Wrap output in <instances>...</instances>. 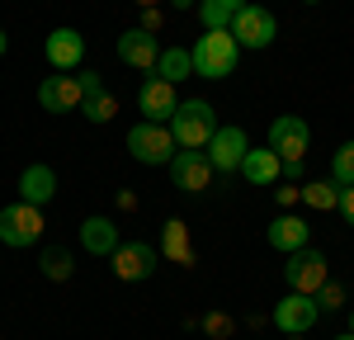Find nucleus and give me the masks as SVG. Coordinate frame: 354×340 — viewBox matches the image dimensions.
<instances>
[{"label": "nucleus", "mask_w": 354, "mask_h": 340, "mask_svg": "<svg viewBox=\"0 0 354 340\" xmlns=\"http://www.w3.org/2000/svg\"><path fill=\"white\" fill-rule=\"evenodd\" d=\"M326 279H330V265L317 246H302V251H293L283 260V283H293V293H312L317 298V288Z\"/></svg>", "instance_id": "nucleus-7"}, {"label": "nucleus", "mask_w": 354, "mask_h": 340, "mask_svg": "<svg viewBox=\"0 0 354 340\" xmlns=\"http://www.w3.org/2000/svg\"><path fill=\"white\" fill-rule=\"evenodd\" d=\"M38 265H43V274H48V279H57V283L76 274V260H71V251H62V246H43Z\"/></svg>", "instance_id": "nucleus-24"}, {"label": "nucleus", "mask_w": 354, "mask_h": 340, "mask_svg": "<svg viewBox=\"0 0 354 340\" xmlns=\"http://www.w3.org/2000/svg\"><path fill=\"white\" fill-rule=\"evenodd\" d=\"M265 236H270L274 251H283V255L312 246V227H307V218H298V213H279V218L265 227Z\"/></svg>", "instance_id": "nucleus-16"}, {"label": "nucleus", "mask_w": 354, "mask_h": 340, "mask_svg": "<svg viewBox=\"0 0 354 340\" xmlns=\"http://www.w3.org/2000/svg\"><path fill=\"white\" fill-rule=\"evenodd\" d=\"M161 246H165V255H170L175 265H189V260H194V251H189V227L180 223V218H165Z\"/></svg>", "instance_id": "nucleus-21"}, {"label": "nucleus", "mask_w": 354, "mask_h": 340, "mask_svg": "<svg viewBox=\"0 0 354 340\" xmlns=\"http://www.w3.org/2000/svg\"><path fill=\"white\" fill-rule=\"evenodd\" d=\"M307 5H317V0H307Z\"/></svg>", "instance_id": "nucleus-37"}, {"label": "nucleus", "mask_w": 354, "mask_h": 340, "mask_svg": "<svg viewBox=\"0 0 354 340\" xmlns=\"http://www.w3.org/2000/svg\"><path fill=\"white\" fill-rule=\"evenodd\" d=\"M317 321H322V308H317L312 293H288V298H279V308H274V326H279L283 336H302V331H312Z\"/></svg>", "instance_id": "nucleus-9"}, {"label": "nucleus", "mask_w": 354, "mask_h": 340, "mask_svg": "<svg viewBox=\"0 0 354 340\" xmlns=\"http://www.w3.org/2000/svg\"><path fill=\"white\" fill-rule=\"evenodd\" d=\"M350 336H354V312H350Z\"/></svg>", "instance_id": "nucleus-36"}, {"label": "nucleus", "mask_w": 354, "mask_h": 340, "mask_svg": "<svg viewBox=\"0 0 354 340\" xmlns=\"http://www.w3.org/2000/svg\"><path fill=\"white\" fill-rule=\"evenodd\" d=\"M302 203L307 208H317V213H340V185L335 180H312V185H302Z\"/></svg>", "instance_id": "nucleus-23"}, {"label": "nucleus", "mask_w": 354, "mask_h": 340, "mask_svg": "<svg viewBox=\"0 0 354 340\" xmlns=\"http://www.w3.org/2000/svg\"><path fill=\"white\" fill-rule=\"evenodd\" d=\"M340 218L354 227V185H350V189H340Z\"/></svg>", "instance_id": "nucleus-30"}, {"label": "nucleus", "mask_w": 354, "mask_h": 340, "mask_svg": "<svg viewBox=\"0 0 354 340\" xmlns=\"http://www.w3.org/2000/svg\"><path fill=\"white\" fill-rule=\"evenodd\" d=\"M156 76L170 81V85L189 81V76H194V53H189V48H165L161 62H156Z\"/></svg>", "instance_id": "nucleus-20"}, {"label": "nucleus", "mask_w": 354, "mask_h": 340, "mask_svg": "<svg viewBox=\"0 0 354 340\" xmlns=\"http://www.w3.org/2000/svg\"><path fill=\"white\" fill-rule=\"evenodd\" d=\"M170 133H175L180 147L203 151V147L213 142V133H218V113H213L208 100H180V109H175V118H170Z\"/></svg>", "instance_id": "nucleus-2"}, {"label": "nucleus", "mask_w": 354, "mask_h": 340, "mask_svg": "<svg viewBox=\"0 0 354 340\" xmlns=\"http://www.w3.org/2000/svg\"><path fill=\"white\" fill-rule=\"evenodd\" d=\"M81 246L90 255H113L123 241H118V227H113L109 218H85L81 223Z\"/></svg>", "instance_id": "nucleus-19"}, {"label": "nucleus", "mask_w": 354, "mask_h": 340, "mask_svg": "<svg viewBox=\"0 0 354 340\" xmlns=\"http://www.w3.org/2000/svg\"><path fill=\"white\" fill-rule=\"evenodd\" d=\"M81 85H85V95H100L104 90V76L100 71H81Z\"/></svg>", "instance_id": "nucleus-31"}, {"label": "nucleus", "mask_w": 354, "mask_h": 340, "mask_svg": "<svg viewBox=\"0 0 354 340\" xmlns=\"http://www.w3.org/2000/svg\"><path fill=\"white\" fill-rule=\"evenodd\" d=\"M137 109L147 123H170L175 109H180V95H175V85L161 81V76H151V81L137 90Z\"/></svg>", "instance_id": "nucleus-12"}, {"label": "nucleus", "mask_w": 354, "mask_h": 340, "mask_svg": "<svg viewBox=\"0 0 354 340\" xmlns=\"http://www.w3.org/2000/svg\"><path fill=\"white\" fill-rule=\"evenodd\" d=\"M203 331L213 340H227L232 336V317H227V312H208V317H203Z\"/></svg>", "instance_id": "nucleus-27"}, {"label": "nucleus", "mask_w": 354, "mask_h": 340, "mask_svg": "<svg viewBox=\"0 0 354 340\" xmlns=\"http://www.w3.org/2000/svg\"><path fill=\"white\" fill-rule=\"evenodd\" d=\"M265 147H270L283 166H302V156L312 151V128L302 123L298 113H279L270 123V142Z\"/></svg>", "instance_id": "nucleus-4"}, {"label": "nucleus", "mask_w": 354, "mask_h": 340, "mask_svg": "<svg viewBox=\"0 0 354 340\" xmlns=\"http://www.w3.org/2000/svg\"><path fill=\"white\" fill-rule=\"evenodd\" d=\"M81 109H85V118H90V123H113V113H118V100L100 90V95H85Z\"/></svg>", "instance_id": "nucleus-26"}, {"label": "nucleus", "mask_w": 354, "mask_h": 340, "mask_svg": "<svg viewBox=\"0 0 354 340\" xmlns=\"http://www.w3.org/2000/svg\"><path fill=\"white\" fill-rule=\"evenodd\" d=\"M189 53H194V76H203V81H227V76L236 71V62H241V43L232 38V28H203Z\"/></svg>", "instance_id": "nucleus-1"}, {"label": "nucleus", "mask_w": 354, "mask_h": 340, "mask_svg": "<svg viewBox=\"0 0 354 340\" xmlns=\"http://www.w3.org/2000/svg\"><path fill=\"white\" fill-rule=\"evenodd\" d=\"M279 175H283V161L274 156L270 147H250V151H245V161H241L245 185H274Z\"/></svg>", "instance_id": "nucleus-18"}, {"label": "nucleus", "mask_w": 354, "mask_h": 340, "mask_svg": "<svg viewBox=\"0 0 354 340\" xmlns=\"http://www.w3.org/2000/svg\"><path fill=\"white\" fill-rule=\"evenodd\" d=\"M118 57L137 66V71H156V62H161V43H156V33H147V28H123L118 33Z\"/></svg>", "instance_id": "nucleus-14"}, {"label": "nucleus", "mask_w": 354, "mask_h": 340, "mask_svg": "<svg viewBox=\"0 0 354 340\" xmlns=\"http://www.w3.org/2000/svg\"><path fill=\"white\" fill-rule=\"evenodd\" d=\"M232 38H236L241 48H250V53L274 48V38H279V19H274V10H265V5H245L241 15L232 19Z\"/></svg>", "instance_id": "nucleus-6"}, {"label": "nucleus", "mask_w": 354, "mask_h": 340, "mask_svg": "<svg viewBox=\"0 0 354 340\" xmlns=\"http://www.w3.org/2000/svg\"><path fill=\"white\" fill-rule=\"evenodd\" d=\"M161 24H165V15L156 10V5H151V10H142V24H137V28H147V33H156Z\"/></svg>", "instance_id": "nucleus-29"}, {"label": "nucleus", "mask_w": 354, "mask_h": 340, "mask_svg": "<svg viewBox=\"0 0 354 340\" xmlns=\"http://www.w3.org/2000/svg\"><path fill=\"white\" fill-rule=\"evenodd\" d=\"M133 5H142V10H151V5H161V0H133Z\"/></svg>", "instance_id": "nucleus-34"}, {"label": "nucleus", "mask_w": 354, "mask_h": 340, "mask_svg": "<svg viewBox=\"0 0 354 340\" xmlns=\"http://www.w3.org/2000/svg\"><path fill=\"white\" fill-rule=\"evenodd\" d=\"M38 104L48 113H71L85 104V85L81 76H71V71H57V76H48V81L38 85Z\"/></svg>", "instance_id": "nucleus-10"}, {"label": "nucleus", "mask_w": 354, "mask_h": 340, "mask_svg": "<svg viewBox=\"0 0 354 340\" xmlns=\"http://www.w3.org/2000/svg\"><path fill=\"white\" fill-rule=\"evenodd\" d=\"M170 180H175V189H185V194H203V189L213 185V161H208V151L180 147V151L170 156Z\"/></svg>", "instance_id": "nucleus-8"}, {"label": "nucleus", "mask_w": 354, "mask_h": 340, "mask_svg": "<svg viewBox=\"0 0 354 340\" xmlns=\"http://www.w3.org/2000/svg\"><path fill=\"white\" fill-rule=\"evenodd\" d=\"M203 151H208L213 170H222V175H241V161H245V151H250V142H245L241 128H218Z\"/></svg>", "instance_id": "nucleus-11"}, {"label": "nucleus", "mask_w": 354, "mask_h": 340, "mask_svg": "<svg viewBox=\"0 0 354 340\" xmlns=\"http://www.w3.org/2000/svg\"><path fill=\"white\" fill-rule=\"evenodd\" d=\"M317 308L322 312H335V308H345V293H340V288H335V283H322V288H317Z\"/></svg>", "instance_id": "nucleus-28"}, {"label": "nucleus", "mask_w": 354, "mask_h": 340, "mask_svg": "<svg viewBox=\"0 0 354 340\" xmlns=\"http://www.w3.org/2000/svg\"><path fill=\"white\" fill-rule=\"evenodd\" d=\"M330 180H335L340 189H350V185H354V142L335 147V156H330Z\"/></svg>", "instance_id": "nucleus-25"}, {"label": "nucleus", "mask_w": 354, "mask_h": 340, "mask_svg": "<svg viewBox=\"0 0 354 340\" xmlns=\"http://www.w3.org/2000/svg\"><path fill=\"white\" fill-rule=\"evenodd\" d=\"M5 48H10V33H5V28H0V57H5Z\"/></svg>", "instance_id": "nucleus-32"}, {"label": "nucleus", "mask_w": 354, "mask_h": 340, "mask_svg": "<svg viewBox=\"0 0 354 340\" xmlns=\"http://www.w3.org/2000/svg\"><path fill=\"white\" fill-rule=\"evenodd\" d=\"M335 340H354V336H350V331H345V336H335Z\"/></svg>", "instance_id": "nucleus-35"}, {"label": "nucleus", "mask_w": 354, "mask_h": 340, "mask_svg": "<svg viewBox=\"0 0 354 340\" xmlns=\"http://www.w3.org/2000/svg\"><path fill=\"white\" fill-rule=\"evenodd\" d=\"M43 208L38 203H10V208H0V246H38V236H43Z\"/></svg>", "instance_id": "nucleus-5"}, {"label": "nucleus", "mask_w": 354, "mask_h": 340, "mask_svg": "<svg viewBox=\"0 0 354 340\" xmlns=\"http://www.w3.org/2000/svg\"><path fill=\"white\" fill-rule=\"evenodd\" d=\"M43 53H48V62H53L57 71H76V66L85 62L81 28H53V33H48V43H43Z\"/></svg>", "instance_id": "nucleus-15"}, {"label": "nucleus", "mask_w": 354, "mask_h": 340, "mask_svg": "<svg viewBox=\"0 0 354 340\" xmlns=\"http://www.w3.org/2000/svg\"><path fill=\"white\" fill-rule=\"evenodd\" d=\"M170 5H175V10H194V0H170Z\"/></svg>", "instance_id": "nucleus-33"}, {"label": "nucleus", "mask_w": 354, "mask_h": 340, "mask_svg": "<svg viewBox=\"0 0 354 340\" xmlns=\"http://www.w3.org/2000/svg\"><path fill=\"white\" fill-rule=\"evenodd\" d=\"M250 0H203L198 5V19H203V28H232V19L241 15Z\"/></svg>", "instance_id": "nucleus-22"}, {"label": "nucleus", "mask_w": 354, "mask_h": 340, "mask_svg": "<svg viewBox=\"0 0 354 340\" xmlns=\"http://www.w3.org/2000/svg\"><path fill=\"white\" fill-rule=\"evenodd\" d=\"M53 194H57V170L43 166V161H33V166L19 175V198L43 208V203H53Z\"/></svg>", "instance_id": "nucleus-17"}, {"label": "nucleus", "mask_w": 354, "mask_h": 340, "mask_svg": "<svg viewBox=\"0 0 354 340\" xmlns=\"http://www.w3.org/2000/svg\"><path fill=\"white\" fill-rule=\"evenodd\" d=\"M109 260H113V274L128 279V283L156 274V246H147V241H128V246H118Z\"/></svg>", "instance_id": "nucleus-13"}, {"label": "nucleus", "mask_w": 354, "mask_h": 340, "mask_svg": "<svg viewBox=\"0 0 354 340\" xmlns=\"http://www.w3.org/2000/svg\"><path fill=\"white\" fill-rule=\"evenodd\" d=\"M180 151V142H175V133H170V123H137V128H128V156L133 161H142V166H170V156Z\"/></svg>", "instance_id": "nucleus-3"}]
</instances>
